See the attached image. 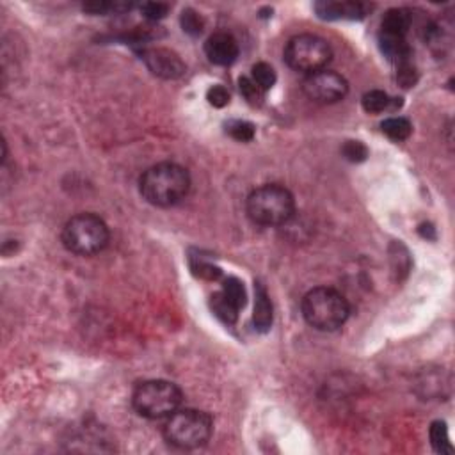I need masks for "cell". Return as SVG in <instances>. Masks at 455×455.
I'll use <instances>...</instances> for the list:
<instances>
[{"label": "cell", "mask_w": 455, "mask_h": 455, "mask_svg": "<svg viewBox=\"0 0 455 455\" xmlns=\"http://www.w3.org/2000/svg\"><path fill=\"white\" fill-rule=\"evenodd\" d=\"M141 196L149 205L169 208L185 200L190 190V175L175 162H161L146 169L139 180Z\"/></svg>", "instance_id": "obj_1"}, {"label": "cell", "mask_w": 455, "mask_h": 455, "mask_svg": "<svg viewBox=\"0 0 455 455\" xmlns=\"http://www.w3.org/2000/svg\"><path fill=\"white\" fill-rule=\"evenodd\" d=\"M302 317L318 331H336L347 322L350 306L338 290L329 287L311 288L302 297Z\"/></svg>", "instance_id": "obj_2"}, {"label": "cell", "mask_w": 455, "mask_h": 455, "mask_svg": "<svg viewBox=\"0 0 455 455\" xmlns=\"http://www.w3.org/2000/svg\"><path fill=\"white\" fill-rule=\"evenodd\" d=\"M246 210L255 224L267 226V228L283 226L294 217L295 197L287 187L267 183L249 194Z\"/></svg>", "instance_id": "obj_3"}, {"label": "cell", "mask_w": 455, "mask_h": 455, "mask_svg": "<svg viewBox=\"0 0 455 455\" xmlns=\"http://www.w3.org/2000/svg\"><path fill=\"white\" fill-rule=\"evenodd\" d=\"M62 246L79 256H93L109 246L110 231L107 222L96 214H79L62 228Z\"/></svg>", "instance_id": "obj_4"}, {"label": "cell", "mask_w": 455, "mask_h": 455, "mask_svg": "<svg viewBox=\"0 0 455 455\" xmlns=\"http://www.w3.org/2000/svg\"><path fill=\"white\" fill-rule=\"evenodd\" d=\"M214 432V420L197 409H178L164 423V437L180 450H196L205 447Z\"/></svg>", "instance_id": "obj_5"}, {"label": "cell", "mask_w": 455, "mask_h": 455, "mask_svg": "<svg viewBox=\"0 0 455 455\" xmlns=\"http://www.w3.org/2000/svg\"><path fill=\"white\" fill-rule=\"evenodd\" d=\"M183 393L175 383L164 379H151L139 384L132 397L134 409L148 420L169 418L180 409Z\"/></svg>", "instance_id": "obj_6"}, {"label": "cell", "mask_w": 455, "mask_h": 455, "mask_svg": "<svg viewBox=\"0 0 455 455\" xmlns=\"http://www.w3.org/2000/svg\"><path fill=\"white\" fill-rule=\"evenodd\" d=\"M333 59L331 45L315 34H299L288 41L284 48V61L292 69L311 75L326 69Z\"/></svg>", "instance_id": "obj_7"}, {"label": "cell", "mask_w": 455, "mask_h": 455, "mask_svg": "<svg viewBox=\"0 0 455 455\" xmlns=\"http://www.w3.org/2000/svg\"><path fill=\"white\" fill-rule=\"evenodd\" d=\"M302 91L311 102L328 105V103H336L345 98L349 93V82L340 73L331 71V69H321L304 79Z\"/></svg>", "instance_id": "obj_8"}, {"label": "cell", "mask_w": 455, "mask_h": 455, "mask_svg": "<svg viewBox=\"0 0 455 455\" xmlns=\"http://www.w3.org/2000/svg\"><path fill=\"white\" fill-rule=\"evenodd\" d=\"M141 59L148 66L149 71L166 81L180 79L187 69L185 62L180 59V55L169 48H142Z\"/></svg>", "instance_id": "obj_9"}, {"label": "cell", "mask_w": 455, "mask_h": 455, "mask_svg": "<svg viewBox=\"0 0 455 455\" xmlns=\"http://www.w3.org/2000/svg\"><path fill=\"white\" fill-rule=\"evenodd\" d=\"M237 40L228 33H215L205 43V54L208 61L217 66H230L237 61L238 57Z\"/></svg>", "instance_id": "obj_10"}, {"label": "cell", "mask_w": 455, "mask_h": 455, "mask_svg": "<svg viewBox=\"0 0 455 455\" xmlns=\"http://www.w3.org/2000/svg\"><path fill=\"white\" fill-rule=\"evenodd\" d=\"M313 9L322 20H361L368 15L370 6L343 0V2H317Z\"/></svg>", "instance_id": "obj_11"}, {"label": "cell", "mask_w": 455, "mask_h": 455, "mask_svg": "<svg viewBox=\"0 0 455 455\" xmlns=\"http://www.w3.org/2000/svg\"><path fill=\"white\" fill-rule=\"evenodd\" d=\"M413 16L408 9L395 8L386 11L381 22V36H391V38H405L409 29H411Z\"/></svg>", "instance_id": "obj_12"}, {"label": "cell", "mask_w": 455, "mask_h": 455, "mask_svg": "<svg viewBox=\"0 0 455 455\" xmlns=\"http://www.w3.org/2000/svg\"><path fill=\"white\" fill-rule=\"evenodd\" d=\"M253 322L260 333H267L272 326V302L269 294L260 283L255 287V311H253Z\"/></svg>", "instance_id": "obj_13"}, {"label": "cell", "mask_w": 455, "mask_h": 455, "mask_svg": "<svg viewBox=\"0 0 455 455\" xmlns=\"http://www.w3.org/2000/svg\"><path fill=\"white\" fill-rule=\"evenodd\" d=\"M210 306H212V311H214L215 315H217L219 318H221L224 324L228 326H234L235 322L238 321V308L235 306L234 302L230 301V299L226 297L222 292H217V294H214L210 297Z\"/></svg>", "instance_id": "obj_14"}, {"label": "cell", "mask_w": 455, "mask_h": 455, "mask_svg": "<svg viewBox=\"0 0 455 455\" xmlns=\"http://www.w3.org/2000/svg\"><path fill=\"white\" fill-rule=\"evenodd\" d=\"M381 130L386 137H390L391 141L395 142H402L411 135L413 132V125L411 121L405 120V117H388L381 123Z\"/></svg>", "instance_id": "obj_15"}, {"label": "cell", "mask_w": 455, "mask_h": 455, "mask_svg": "<svg viewBox=\"0 0 455 455\" xmlns=\"http://www.w3.org/2000/svg\"><path fill=\"white\" fill-rule=\"evenodd\" d=\"M361 103H363V109L367 110L368 114H381L384 113V110L391 109L393 100H391L386 93L381 91V89H374V91L364 93Z\"/></svg>", "instance_id": "obj_16"}, {"label": "cell", "mask_w": 455, "mask_h": 455, "mask_svg": "<svg viewBox=\"0 0 455 455\" xmlns=\"http://www.w3.org/2000/svg\"><path fill=\"white\" fill-rule=\"evenodd\" d=\"M221 292L226 295V297L230 299L231 302H234L238 310H242V308L246 306V302H248V294H246L244 283L235 276L226 277V280L222 281Z\"/></svg>", "instance_id": "obj_17"}, {"label": "cell", "mask_w": 455, "mask_h": 455, "mask_svg": "<svg viewBox=\"0 0 455 455\" xmlns=\"http://www.w3.org/2000/svg\"><path fill=\"white\" fill-rule=\"evenodd\" d=\"M430 443H432V448L437 451V454H454V447L450 443V437H448V429L444 422H434L430 425Z\"/></svg>", "instance_id": "obj_18"}, {"label": "cell", "mask_w": 455, "mask_h": 455, "mask_svg": "<svg viewBox=\"0 0 455 455\" xmlns=\"http://www.w3.org/2000/svg\"><path fill=\"white\" fill-rule=\"evenodd\" d=\"M251 79L255 81V84H258L263 91H269L274 84H276L277 77L276 71L270 64L267 62H256L251 69Z\"/></svg>", "instance_id": "obj_19"}, {"label": "cell", "mask_w": 455, "mask_h": 455, "mask_svg": "<svg viewBox=\"0 0 455 455\" xmlns=\"http://www.w3.org/2000/svg\"><path fill=\"white\" fill-rule=\"evenodd\" d=\"M82 8L91 15H110V13L130 11L132 4H125V2H88Z\"/></svg>", "instance_id": "obj_20"}, {"label": "cell", "mask_w": 455, "mask_h": 455, "mask_svg": "<svg viewBox=\"0 0 455 455\" xmlns=\"http://www.w3.org/2000/svg\"><path fill=\"white\" fill-rule=\"evenodd\" d=\"M180 23H182L183 33H187L189 36H200L203 33L205 20L194 9H183L182 16H180Z\"/></svg>", "instance_id": "obj_21"}, {"label": "cell", "mask_w": 455, "mask_h": 455, "mask_svg": "<svg viewBox=\"0 0 455 455\" xmlns=\"http://www.w3.org/2000/svg\"><path fill=\"white\" fill-rule=\"evenodd\" d=\"M238 89H241L242 96L248 100L251 105H262L263 98H265V91L260 88L258 84H255V81L249 77H242L238 81Z\"/></svg>", "instance_id": "obj_22"}, {"label": "cell", "mask_w": 455, "mask_h": 455, "mask_svg": "<svg viewBox=\"0 0 455 455\" xmlns=\"http://www.w3.org/2000/svg\"><path fill=\"white\" fill-rule=\"evenodd\" d=\"M226 132L238 142H249L255 137V125L249 123V121H230L226 125Z\"/></svg>", "instance_id": "obj_23"}, {"label": "cell", "mask_w": 455, "mask_h": 455, "mask_svg": "<svg viewBox=\"0 0 455 455\" xmlns=\"http://www.w3.org/2000/svg\"><path fill=\"white\" fill-rule=\"evenodd\" d=\"M343 155L350 162H363L368 157V149L359 141H347L343 146Z\"/></svg>", "instance_id": "obj_24"}, {"label": "cell", "mask_w": 455, "mask_h": 455, "mask_svg": "<svg viewBox=\"0 0 455 455\" xmlns=\"http://www.w3.org/2000/svg\"><path fill=\"white\" fill-rule=\"evenodd\" d=\"M141 13L148 20H162L169 13V6L162 2H144L141 4Z\"/></svg>", "instance_id": "obj_25"}, {"label": "cell", "mask_w": 455, "mask_h": 455, "mask_svg": "<svg viewBox=\"0 0 455 455\" xmlns=\"http://www.w3.org/2000/svg\"><path fill=\"white\" fill-rule=\"evenodd\" d=\"M207 100L210 105L221 109V107H226L230 103V93H228L226 88H222V86H214V88L208 89Z\"/></svg>", "instance_id": "obj_26"}, {"label": "cell", "mask_w": 455, "mask_h": 455, "mask_svg": "<svg viewBox=\"0 0 455 455\" xmlns=\"http://www.w3.org/2000/svg\"><path fill=\"white\" fill-rule=\"evenodd\" d=\"M192 270L203 280H219L221 277V269L207 262H192Z\"/></svg>", "instance_id": "obj_27"}]
</instances>
